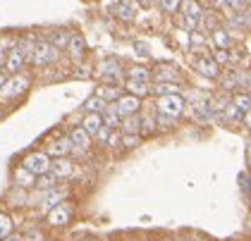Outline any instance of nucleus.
<instances>
[{
	"label": "nucleus",
	"mask_w": 251,
	"mask_h": 241,
	"mask_svg": "<svg viewBox=\"0 0 251 241\" xmlns=\"http://www.w3.org/2000/svg\"><path fill=\"white\" fill-rule=\"evenodd\" d=\"M29 60L34 62V65H50V62H55L58 60V48L53 46V43H34V48H31V53H29Z\"/></svg>",
	"instance_id": "obj_1"
},
{
	"label": "nucleus",
	"mask_w": 251,
	"mask_h": 241,
	"mask_svg": "<svg viewBox=\"0 0 251 241\" xmlns=\"http://www.w3.org/2000/svg\"><path fill=\"white\" fill-rule=\"evenodd\" d=\"M24 169H26V172H31L34 177L48 174V169H50V160H48V155H46V153H31V155H26V158H24Z\"/></svg>",
	"instance_id": "obj_2"
},
{
	"label": "nucleus",
	"mask_w": 251,
	"mask_h": 241,
	"mask_svg": "<svg viewBox=\"0 0 251 241\" xmlns=\"http://www.w3.org/2000/svg\"><path fill=\"white\" fill-rule=\"evenodd\" d=\"M158 108H160V115H168V117H177L179 112L184 110V100L175 93V96H163L158 100Z\"/></svg>",
	"instance_id": "obj_3"
},
{
	"label": "nucleus",
	"mask_w": 251,
	"mask_h": 241,
	"mask_svg": "<svg viewBox=\"0 0 251 241\" xmlns=\"http://www.w3.org/2000/svg\"><path fill=\"white\" fill-rule=\"evenodd\" d=\"M26 86H29V79H26V76H12L10 81L2 84L0 93H2L5 98H12V96H20V93L26 91Z\"/></svg>",
	"instance_id": "obj_4"
},
{
	"label": "nucleus",
	"mask_w": 251,
	"mask_h": 241,
	"mask_svg": "<svg viewBox=\"0 0 251 241\" xmlns=\"http://www.w3.org/2000/svg\"><path fill=\"white\" fill-rule=\"evenodd\" d=\"M115 110L120 117H132L139 110V98H134V96H122L115 103Z\"/></svg>",
	"instance_id": "obj_5"
},
{
	"label": "nucleus",
	"mask_w": 251,
	"mask_h": 241,
	"mask_svg": "<svg viewBox=\"0 0 251 241\" xmlns=\"http://www.w3.org/2000/svg\"><path fill=\"white\" fill-rule=\"evenodd\" d=\"M194 67L203 76H218L220 74V65L213 57H194Z\"/></svg>",
	"instance_id": "obj_6"
},
{
	"label": "nucleus",
	"mask_w": 251,
	"mask_h": 241,
	"mask_svg": "<svg viewBox=\"0 0 251 241\" xmlns=\"http://www.w3.org/2000/svg\"><path fill=\"white\" fill-rule=\"evenodd\" d=\"M48 222L53 227H62V224L70 222V208L67 205H55L50 213H48Z\"/></svg>",
	"instance_id": "obj_7"
},
{
	"label": "nucleus",
	"mask_w": 251,
	"mask_h": 241,
	"mask_svg": "<svg viewBox=\"0 0 251 241\" xmlns=\"http://www.w3.org/2000/svg\"><path fill=\"white\" fill-rule=\"evenodd\" d=\"M50 172L53 177H70L75 172V165L67 158H55V163H50Z\"/></svg>",
	"instance_id": "obj_8"
},
{
	"label": "nucleus",
	"mask_w": 251,
	"mask_h": 241,
	"mask_svg": "<svg viewBox=\"0 0 251 241\" xmlns=\"http://www.w3.org/2000/svg\"><path fill=\"white\" fill-rule=\"evenodd\" d=\"M113 10H115V15L120 19H134L139 7H136L134 2H115V5H113Z\"/></svg>",
	"instance_id": "obj_9"
},
{
	"label": "nucleus",
	"mask_w": 251,
	"mask_h": 241,
	"mask_svg": "<svg viewBox=\"0 0 251 241\" xmlns=\"http://www.w3.org/2000/svg\"><path fill=\"white\" fill-rule=\"evenodd\" d=\"M70 150H72L70 139H58V141H53V144L48 146V153H50V155H55V158H65Z\"/></svg>",
	"instance_id": "obj_10"
},
{
	"label": "nucleus",
	"mask_w": 251,
	"mask_h": 241,
	"mask_svg": "<svg viewBox=\"0 0 251 241\" xmlns=\"http://www.w3.org/2000/svg\"><path fill=\"white\" fill-rule=\"evenodd\" d=\"M81 129L86 131L89 136H91V134H100V129H103V117H100V115H89V117L84 120Z\"/></svg>",
	"instance_id": "obj_11"
},
{
	"label": "nucleus",
	"mask_w": 251,
	"mask_h": 241,
	"mask_svg": "<svg viewBox=\"0 0 251 241\" xmlns=\"http://www.w3.org/2000/svg\"><path fill=\"white\" fill-rule=\"evenodd\" d=\"M70 144L77 146V148H81V150H86L89 148V134L81 129V127H77V129L70 134Z\"/></svg>",
	"instance_id": "obj_12"
},
{
	"label": "nucleus",
	"mask_w": 251,
	"mask_h": 241,
	"mask_svg": "<svg viewBox=\"0 0 251 241\" xmlns=\"http://www.w3.org/2000/svg\"><path fill=\"white\" fill-rule=\"evenodd\" d=\"M22 62H24V55H22L20 50L15 48L10 55L5 57V70H7V72H17V70L22 67Z\"/></svg>",
	"instance_id": "obj_13"
},
{
	"label": "nucleus",
	"mask_w": 251,
	"mask_h": 241,
	"mask_svg": "<svg viewBox=\"0 0 251 241\" xmlns=\"http://www.w3.org/2000/svg\"><path fill=\"white\" fill-rule=\"evenodd\" d=\"M67 46H70V55L72 57H81L84 55V46H86V43H84V36H70V43H67Z\"/></svg>",
	"instance_id": "obj_14"
},
{
	"label": "nucleus",
	"mask_w": 251,
	"mask_h": 241,
	"mask_svg": "<svg viewBox=\"0 0 251 241\" xmlns=\"http://www.w3.org/2000/svg\"><path fill=\"white\" fill-rule=\"evenodd\" d=\"M149 79H151V72H149V70H144V67H134V70H129V81L149 84Z\"/></svg>",
	"instance_id": "obj_15"
},
{
	"label": "nucleus",
	"mask_w": 251,
	"mask_h": 241,
	"mask_svg": "<svg viewBox=\"0 0 251 241\" xmlns=\"http://www.w3.org/2000/svg\"><path fill=\"white\" fill-rule=\"evenodd\" d=\"M213 41H215L218 50H227V46H230L227 31H223V29H215V31H213Z\"/></svg>",
	"instance_id": "obj_16"
},
{
	"label": "nucleus",
	"mask_w": 251,
	"mask_h": 241,
	"mask_svg": "<svg viewBox=\"0 0 251 241\" xmlns=\"http://www.w3.org/2000/svg\"><path fill=\"white\" fill-rule=\"evenodd\" d=\"M127 89H129V96L141 98V96H146V93H149V84H141V81H129V84H127Z\"/></svg>",
	"instance_id": "obj_17"
},
{
	"label": "nucleus",
	"mask_w": 251,
	"mask_h": 241,
	"mask_svg": "<svg viewBox=\"0 0 251 241\" xmlns=\"http://www.w3.org/2000/svg\"><path fill=\"white\" fill-rule=\"evenodd\" d=\"M86 110L91 112V115H100V112L105 110V103H103V100H100V98H89V100H86Z\"/></svg>",
	"instance_id": "obj_18"
},
{
	"label": "nucleus",
	"mask_w": 251,
	"mask_h": 241,
	"mask_svg": "<svg viewBox=\"0 0 251 241\" xmlns=\"http://www.w3.org/2000/svg\"><path fill=\"white\" fill-rule=\"evenodd\" d=\"M139 127H141V120H139L136 115L125 117V131H127V134H132V136H134L136 131H139Z\"/></svg>",
	"instance_id": "obj_19"
},
{
	"label": "nucleus",
	"mask_w": 251,
	"mask_h": 241,
	"mask_svg": "<svg viewBox=\"0 0 251 241\" xmlns=\"http://www.w3.org/2000/svg\"><path fill=\"white\" fill-rule=\"evenodd\" d=\"M98 98L105 103V100H110V98H117L120 100V91H117L115 86H103L100 91H98Z\"/></svg>",
	"instance_id": "obj_20"
},
{
	"label": "nucleus",
	"mask_w": 251,
	"mask_h": 241,
	"mask_svg": "<svg viewBox=\"0 0 251 241\" xmlns=\"http://www.w3.org/2000/svg\"><path fill=\"white\" fill-rule=\"evenodd\" d=\"M36 186L43 189V191H53V186H55V177H53V174H41L39 182H36Z\"/></svg>",
	"instance_id": "obj_21"
},
{
	"label": "nucleus",
	"mask_w": 251,
	"mask_h": 241,
	"mask_svg": "<svg viewBox=\"0 0 251 241\" xmlns=\"http://www.w3.org/2000/svg\"><path fill=\"white\" fill-rule=\"evenodd\" d=\"M10 232H12V220L7 215H0V239L10 237Z\"/></svg>",
	"instance_id": "obj_22"
},
{
	"label": "nucleus",
	"mask_w": 251,
	"mask_h": 241,
	"mask_svg": "<svg viewBox=\"0 0 251 241\" xmlns=\"http://www.w3.org/2000/svg\"><path fill=\"white\" fill-rule=\"evenodd\" d=\"M234 105H237L239 110L249 112L251 110V98L249 96H244V93H239V96H234Z\"/></svg>",
	"instance_id": "obj_23"
},
{
	"label": "nucleus",
	"mask_w": 251,
	"mask_h": 241,
	"mask_svg": "<svg viewBox=\"0 0 251 241\" xmlns=\"http://www.w3.org/2000/svg\"><path fill=\"white\" fill-rule=\"evenodd\" d=\"M155 93H158L160 98H163V96H175V93H177V86H175V84H158V86H155Z\"/></svg>",
	"instance_id": "obj_24"
},
{
	"label": "nucleus",
	"mask_w": 251,
	"mask_h": 241,
	"mask_svg": "<svg viewBox=\"0 0 251 241\" xmlns=\"http://www.w3.org/2000/svg\"><path fill=\"white\" fill-rule=\"evenodd\" d=\"M17 182H20L22 186L34 184V174H31V172H26V169L22 167V169H17Z\"/></svg>",
	"instance_id": "obj_25"
},
{
	"label": "nucleus",
	"mask_w": 251,
	"mask_h": 241,
	"mask_svg": "<svg viewBox=\"0 0 251 241\" xmlns=\"http://www.w3.org/2000/svg\"><path fill=\"white\" fill-rule=\"evenodd\" d=\"M177 72H175V67H160V72H155V79H160V81H165V79H175Z\"/></svg>",
	"instance_id": "obj_26"
},
{
	"label": "nucleus",
	"mask_w": 251,
	"mask_h": 241,
	"mask_svg": "<svg viewBox=\"0 0 251 241\" xmlns=\"http://www.w3.org/2000/svg\"><path fill=\"white\" fill-rule=\"evenodd\" d=\"M60 198H62V193L60 191H48V196H46V208H55L60 203Z\"/></svg>",
	"instance_id": "obj_27"
},
{
	"label": "nucleus",
	"mask_w": 251,
	"mask_h": 241,
	"mask_svg": "<svg viewBox=\"0 0 251 241\" xmlns=\"http://www.w3.org/2000/svg\"><path fill=\"white\" fill-rule=\"evenodd\" d=\"M232 26H242V29H247V26H251V15H247V12H242L239 17L232 19Z\"/></svg>",
	"instance_id": "obj_28"
},
{
	"label": "nucleus",
	"mask_w": 251,
	"mask_h": 241,
	"mask_svg": "<svg viewBox=\"0 0 251 241\" xmlns=\"http://www.w3.org/2000/svg\"><path fill=\"white\" fill-rule=\"evenodd\" d=\"M105 117H108L110 127H115V124H117V120H120V115H117L115 105H108V108H105Z\"/></svg>",
	"instance_id": "obj_29"
},
{
	"label": "nucleus",
	"mask_w": 251,
	"mask_h": 241,
	"mask_svg": "<svg viewBox=\"0 0 251 241\" xmlns=\"http://www.w3.org/2000/svg\"><path fill=\"white\" fill-rule=\"evenodd\" d=\"M196 117H199V120H208V117H211V108H208V105H196Z\"/></svg>",
	"instance_id": "obj_30"
},
{
	"label": "nucleus",
	"mask_w": 251,
	"mask_h": 241,
	"mask_svg": "<svg viewBox=\"0 0 251 241\" xmlns=\"http://www.w3.org/2000/svg\"><path fill=\"white\" fill-rule=\"evenodd\" d=\"M179 5H182V2H177V0H165V2H160V7H163V10H168V12L179 10Z\"/></svg>",
	"instance_id": "obj_31"
},
{
	"label": "nucleus",
	"mask_w": 251,
	"mask_h": 241,
	"mask_svg": "<svg viewBox=\"0 0 251 241\" xmlns=\"http://www.w3.org/2000/svg\"><path fill=\"white\" fill-rule=\"evenodd\" d=\"M67 43H70V36L60 31L58 36H55V48H62V46H67Z\"/></svg>",
	"instance_id": "obj_32"
},
{
	"label": "nucleus",
	"mask_w": 251,
	"mask_h": 241,
	"mask_svg": "<svg viewBox=\"0 0 251 241\" xmlns=\"http://www.w3.org/2000/svg\"><path fill=\"white\" fill-rule=\"evenodd\" d=\"M215 62H227L230 60V53L227 50H215V57H213Z\"/></svg>",
	"instance_id": "obj_33"
},
{
	"label": "nucleus",
	"mask_w": 251,
	"mask_h": 241,
	"mask_svg": "<svg viewBox=\"0 0 251 241\" xmlns=\"http://www.w3.org/2000/svg\"><path fill=\"white\" fill-rule=\"evenodd\" d=\"M136 136H125V146H136Z\"/></svg>",
	"instance_id": "obj_34"
},
{
	"label": "nucleus",
	"mask_w": 251,
	"mask_h": 241,
	"mask_svg": "<svg viewBox=\"0 0 251 241\" xmlns=\"http://www.w3.org/2000/svg\"><path fill=\"white\" fill-rule=\"evenodd\" d=\"M244 124H247V129H251V110L244 115Z\"/></svg>",
	"instance_id": "obj_35"
},
{
	"label": "nucleus",
	"mask_w": 251,
	"mask_h": 241,
	"mask_svg": "<svg viewBox=\"0 0 251 241\" xmlns=\"http://www.w3.org/2000/svg\"><path fill=\"white\" fill-rule=\"evenodd\" d=\"M144 129H146V131L153 129V120H146V122H144Z\"/></svg>",
	"instance_id": "obj_36"
},
{
	"label": "nucleus",
	"mask_w": 251,
	"mask_h": 241,
	"mask_svg": "<svg viewBox=\"0 0 251 241\" xmlns=\"http://www.w3.org/2000/svg\"><path fill=\"white\" fill-rule=\"evenodd\" d=\"M5 57H7V55H5V53H2V50H0V67H2V65H5Z\"/></svg>",
	"instance_id": "obj_37"
},
{
	"label": "nucleus",
	"mask_w": 251,
	"mask_h": 241,
	"mask_svg": "<svg viewBox=\"0 0 251 241\" xmlns=\"http://www.w3.org/2000/svg\"><path fill=\"white\" fill-rule=\"evenodd\" d=\"M2 84H5V76L0 74V89H2Z\"/></svg>",
	"instance_id": "obj_38"
},
{
	"label": "nucleus",
	"mask_w": 251,
	"mask_h": 241,
	"mask_svg": "<svg viewBox=\"0 0 251 241\" xmlns=\"http://www.w3.org/2000/svg\"><path fill=\"white\" fill-rule=\"evenodd\" d=\"M7 241H20V239H7Z\"/></svg>",
	"instance_id": "obj_39"
}]
</instances>
